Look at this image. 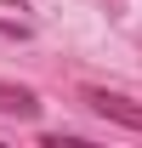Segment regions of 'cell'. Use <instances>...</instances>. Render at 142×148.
Listing matches in <instances>:
<instances>
[{"label":"cell","instance_id":"1","mask_svg":"<svg viewBox=\"0 0 142 148\" xmlns=\"http://www.w3.org/2000/svg\"><path fill=\"white\" fill-rule=\"evenodd\" d=\"M85 103L102 120H114V125H125V131H142V103H131V97H119V91H102V86H85Z\"/></svg>","mask_w":142,"mask_h":148},{"label":"cell","instance_id":"2","mask_svg":"<svg viewBox=\"0 0 142 148\" xmlns=\"http://www.w3.org/2000/svg\"><path fill=\"white\" fill-rule=\"evenodd\" d=\"M0 114H17V120H34L40 114V97L29 86H12V80H0Z\"/></svg>","mask_w":142,"mask_h":148}]
</instances>
